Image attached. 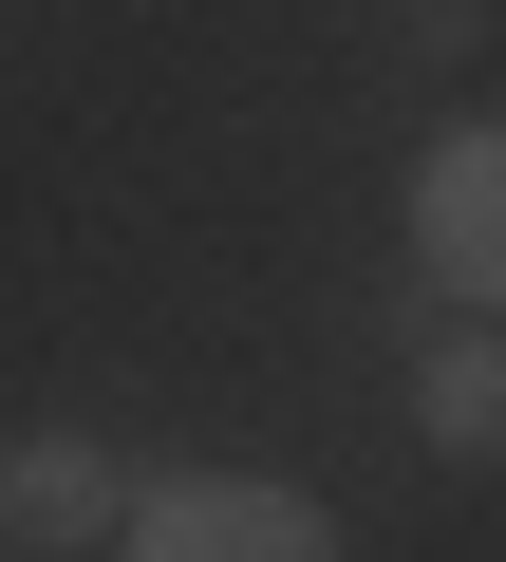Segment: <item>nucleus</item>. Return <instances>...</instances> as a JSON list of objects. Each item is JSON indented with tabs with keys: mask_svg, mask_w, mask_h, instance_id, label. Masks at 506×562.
Listing matches in <instances>:
<instances>
[{
	"mask_svg": "<svg viewBox=\"0 0 506 562\" xmlns=\"http://www.w3.org/2000/svg\"><path fill=\"white\" fill-rule=\"evenodd\" d=\"M113 543L132 562H338L319 487H263V469H169V487L113 506Z\"/></svg>",
	"mask_w": 506,
	"mask_h": 562,
	"instance_id": "nucleus-1",
	"label": "nucleus"
},
{
	"mask_svg": "<svg viewBox=\"0 0 506 562\" xmlns=\"http://www.w3.org/2000/svg\"><path fill=\"white\" fill-rule=\"evenodd\" d=\"M413 262L450 281V301H487L506 281V132H450L431 188H413Z\"/></svg>",
	"mask_w": 506,
	"mask_h": 562,
	"instance_id": "nucleus-2",
	"label": "nucleus"
},
{
	"mask_svg": "<svg viewBox=\"0 0 506 562\" xmlns=\"http://www.w3.org/2000/svg\"><path fill=\"white\" fill-rule=\"evenodd\" d=\"M132 487H113V450L94 431H20V450H0V525H20V543H94Z\"/></svg>",
	"mask_w": 506,
	"mask_h": 562,
	"instance_id": "nucleus-3",
	"label": "nucleus"
},
{
	"mask_svg": "<svg viewBox=\"0 0 506 562\" xmlns=\"http://www.w3.org/2000/svg\"><path fill=\"white\" fill-rule=\"evenodd\" d=\"M413 431H431L450 469H487V431H506V357H487V338H450V357L413 375Z\"/></svg>",
	"mask_w": 506,
	"mask_h": 562,
	"instance_id": "nucleus-4",
	"label": "nucleus"
}]
</instances>
